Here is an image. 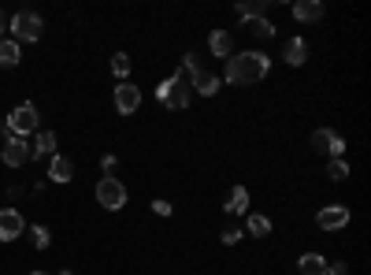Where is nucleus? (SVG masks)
<instances>
[{"mask_svg": "<svg viewBox=\"0 0 371 275\" xmlns=\"http://www.w3.org/2000/svg\"><path fill=\"white\" fill-rule=\"evenodd\" d=\"M34 160V146L27 138H8L4 141V164L8 167H22V164H30Z\"/></svg>", "mask_w": 371, "mask_h": 275, "instance_id": "obj_8", "label": "nucleus"}, {"mask_svg": "<svg viewBox=\"0 0 371 275\" xmlns=\"http://www.w3.org/2000/svg\"><path fill=\"white\" fill-rule=\"evenodd\" d=\"M30 275H45V272H30Z\"/></svg>", "mask_w": 371, "mask_h": 275, "instance_id": "obj_31", "label": "nucleus"}, {"mask_svg": "<svg viewBox=\"0 0 371 275\" xmlns=\"http://www.w3.org/2000/svg\"><path fill=\"white\" fill-rule=\"evenodd\" d=\"M208 52L219 56V59H231V56H234V38H231V30H212V34H208Z\"/></svg>", "mask_w": 371, "mask_h": 275, "instance_id": "obj_12", "label": "nucleus"}, {"mask_svg": "<svg viewBox=\"0 0 371 275\" xmlns=\"http://www.w3.org/2000/svg\"><path fill=\"white\" fill-rule=\"evenodd\" d=\"M323 275H349V265H342V260H338V265H327Z\"/></svg>", "mask_w": 371, "mask_h": 275, "instance_id": "obj_28", "label": "nucleus"}, {"mask_svg": "<svg viewBox=\"0 0 371 275\" xmlns=\"http://www.w3.org/2000/svg\"><path fill=\"white\" fill-rule=\"evenodd\" d=\"M305 59H308V41L305 38H290V41H286V64L301 67Z\"/></svg>", "mask_w": 371, "mask_h": 275, "instance_id": "obj_18", "label": "nucleus"}, {"mask_svg": "<svg viewBox=\"0 0 371 275\" xmlns=\"http://www.w3.org/2000/svg\"><path fill=\"white\" fill-rule=\"evenodd\" d=\"M271 71V59L264 52H234L231 59H226V82L231 86H253V82H260Z\"/></svg>", "mask_w": 371, "mask_h": 275, "instance_id": "obj_1", "label": "nucleus"}, {"mask_svg": "<svg viewBox=\"0 0 371 275\" xmlns=\"http://www.w3.org/2000/svg\"><path fill=\"white\" fill-rule=\"evenodd\" d=\"M97 201H101V209L119 212V209L126 205V186L119 183V178H112V175H104L101 183H97Z\"/></svg>", "mask_w": 371, "mask_h": 275, "instance_id": "obj_5", "label": "nucleus"}, {"mask_svg": "<svg viewBox=\"0 0 371 275\" xmlns=\"http://www.w3.org/2000/svg\"><path fill=\"white\" fill-rule=\"evenodd\" d=\"M49 178H52L56 186L71 183V178H75V160H71V157H59V153H56V157L49 160Z\"/></svg>", "mask_w": 371, "mask_h": 275, "instance_id": "obj_13", "label": "nucleus"}, {"mask_svg": "<svg viewBox=\"0 0 371 275\" xmlns=\"http://www.w3.org/2000/svg\"><path fill=\"white\" fill-rule=\"evenodd\" d=\"M268 4H271V0H242L234 11H238V19H242V22H253V19H268Z\"/></svg>", "mask_w": 371, "mask_h": 275, "instance_id": "obj_16", "label": "nucleus"}, {"mask_svg": "<svg viewBox=\"0 0 371 275\" xmlns=\"http://www.w3.org/2000/svg\"><path fill=\"white\" fill-rule=\"evenodd\" d=\"M22 212L19 209H0V242H15L22 238Z\"/></svg>", "mask_w": 371, "mask_h": 275, "instance_id": "obj_11", "label": "nucleus"}, {"mask_svg": "<svg viewBox=\"0 0 371 275\" xmlns=\"http://www.w3.org/2000/svg\"><path fill=\"white\" fill-rule=\"evenodd\" d=\"M30 242L38 246V249H49V242H52V238H49V227H45V223H34V227H30Z\"/></svg>", "mask_w": 371, "mask_h": 275, "instance_id": "obj_24", "label": "nucleus"}, {"mask_svg": "<svg viewBox=\"0 0 371 275\" xmlns=\"http://www.w3.org/2000/svg\"><path fill=\"white\" fill-rule=\"evenodd\" d=\"M0 34H4V15H0Z\"/></svg>", "mask_w": 371, "mask_h": 275, "instance_id": "obj_30", "label": "nucleus"}, {"mask_svg": "<svg viewBox=\"0 0 371 275\" xmlns=\"http://www.w3.org/2000/svg\"><path fill=\"white\" fill-rule=\"evenodd\" d=\"M15 138H27V134H34L38 130V108H34L30 101H22V104H15V108L8 112V123H4Z\"/></svg>", "mask_w": 371, "mask_h": 275, "instance_id": "obj_4", "label": "nucleus"}, {"mask_svg": "<svg viewBox=\"0 0 371 275\" xmlns=\"http://www.w3.org/2000/svg\"><path fill=\"white\" fill-rule=\"evenodd\" d=\"M19 59H22V45L15 41H0V67H19Z\"/></svg>", "mask_w": 371, "mask_h": 275, "instance_id": "obj_20", "label": "nucleus"}, {"mask_svg": "<svg viewBox=\"0 0 371 275\" xmlns=\"http://www.w3.org/2000/svg\"><path fill=\"white\" fill-rule=\"evenodd\" d=\"M41 30H45V19L38 15V11H19V15H11V41L15 45L38 41Z\"/></svg>", "mask_w": 371, "mask_h": 275, "instance_id": "obj_3", "label": "nucleus"}, {"mask_svg": "<svg viewBox=\"0 0 371 275\" xmlns=\"http://www.w3.org/2000/svg\"><path fill=\"white\" fill-rule=\"evenodd\" d=\"M219 238H223V246H234V242H242V231H238V227H226Z\"/></svg>", "mask_w": 371, "mask_h": 275, "instance_id": "obj_27", "label": "nucleus"}, {"mask_svg": "<svg viewBox=\"0 0 371 275\" xmlns=\"http://www.w3.org/2000/svg\"><path fill=\"white\" fill-rule=\"evenodd\" d=\"M245 231L253 234V238H268V234H271V220L260 216V212H253V216L245 220Z\"/></svg>", "mask_w": 371, "mask_h": 275, "instance_id": "obj_21", "label": "nucleus"}, {"mask_svg": "<svg viewBox=\"0 0 371 275\" xmlns=\"http://www.w3.org/2000/svg\"><path fill=\"white\" fill-rule=\"evenodd\" d=\"M245 30L253 34V38H260V41H271L275 38V27L268 19H253V22H245Z\"/></svg>", "mask_w": 371, "mask_h": 275, "instance_id": "obj_22", "label": "nucleus"}, {"mask_svg": "<svg viewBox=\"0 0 371 275\" xmlns=\"http://www.w3.org/2000/svg\"><path fill=\"white\" fill-rule=\"evenodd\" d=\"M323 11H327V8H323V0H297V4H293V19L297 22H319Z\"/></svg>", "mask_w": 371, "mask_h": 275, "instance_id": "obj_14", "label": "nucleus"}, {"mask_svg": "<svg viewBox=\"0 0 371 275\" xmlns=\"http://www.w3.org/2000/svg\"><path fill=\"white\" fill-rule=\"evenodd\" d=\"M157 101L167 104V108H175V112L189 108V101H194V90H189V82H186L182 71H175L171 78L160 82V86H157Z\"/></svg>", "mask_w": 371, "mask_h": 275, "instance_id": "obj_2", "label": "nucleus"}, {"mask_svg": "<svg viewBox=\"0 0 371 275\" xmlns=\"http://www.w3.org/2000/svg\"><path fill=\"white\" fill-rule=\"evenodd\" d=\"M101 167H104L108 175H112V171H115V157H104V160H101Z\"/></svg>", "mask_w": 371, "mask_h": 275, "instance_id": "obj_29", "label": "nucleus"}, {"mask_svg": "<svg viewBox=\"0 0 371 275\" xmlns=\"http://www.w3.org/2000/svg\"><path fill=\"white\" fill-rule=\"evenodd\" d=\"M189 90L201 93V97H215V93H219V75H212L208 67L189 71Z\"/></svg>", "mask_w": 371, "mask_h": 275, "instance_id": "obj_10", "label": "nucleus"}, {"mask_svg": "<svg viewBox=\"0 0 371 275\" xmlns=\"http://www.w3.org/2000/svg\"><path fill=\"white\" fill-rule=\"evenodd\" d=\"M319 231H342V227H349V209L345 205H327V209H319Z\"/></svg>", "mask_w": 371, "mask_h": 275, "instance_id": "obj_9", "label": "nucleus"}, {"mask_svg": "<svg viewBox=\"0 0 371 275\" xmlns=\"http://www.w3.org/2000/svg\"><path fill=\"white\" fill-rule=\"evenodd\" d=\"M223 209L231 212V216H245V212H249V190H245V186H231V194H226Z\"/></svg>", "mask_w": 371, "mask_h": 275, "instance_id": "obj_15", "label": "nucleus"}, {"mask_svg": "<svg viewBox=\"0 0 371 275\" xmlns=\"http://www.w3.org/2000/svg\"><path fill=\"white\" fill-rule=\"evenodd\" d=\"M297 272L301 275H323L327 272V257L323 253H305L301 260H297Z\"/></svg>", "mask_w": 371, "mask_h": 275, "instance_id": "obj_19", "label": "nucleus"}, {"mask_svg": "<svg viewBox=\"0 0 371 275\" xmlns=\"http://www.w3.org/2000/svg\"><path fill=\"white\" fill-rule=\"evenodd\" d=\"M152 212H157V216H171L175 205H171V201H163V197H157V201H152Z\"/></svg>", "mask_w": 371, "mask_h": 275, "instance_id": "obj_26", "label": "nucleus"}, {"mask_svg": "<svg viewBox=\"0 0 371 275\" xmlns=\"http://www.w3.org/2000/svg\"><path fill=\"white\" fill-rule=\"evenodd\" d=\"M327 178H334V183H345V178H349V164H345V160H330V164H327Z\"/></svg>", "mask_w": 371, "mask_h": 275, "instance_id": "obj_25", "label": "nucleus"}, {"mask_svg": "<svg viewBox=\"0 0 371 275\" xmlns=\"http://www.w3.org/2000/svg\"><path fill=\"white\" fill-rule=\"evenodd\" d=\"M130 67H134V64H130V56H126V52H115V56H112V75H115V78H123V82H126Z\"/></svg>", "mask_w": 371, "mask_h": 275, "instance_id": "obj_23", "label": "nucleus"}, {"mask_svg": "<svg viewBox=\"0 0 371 275\" xmlns=\"http://www.w3.org/2000/svg\"><path fill=\"white\" fill-rule=\"evenodd\" d=\"M312 149L323 153V157H330V160H342V153H345V138L338 134V130L319 127V130H312Z\"/></svg>", "mask_w": 371, "mask_h": 275, "instance_id": "obj_6", "label": "nucleus"}, {"mask_svg": "<svg viewBox=\"0 0 371 275\" xmlns=\"http://www.w3.org/2000/svg\"><path fill=\"white\" fill-rule=\"evenodd\" d=\"M45 157H56V134L52 130H38V138H34V160H45Z\"/></svg>", "mask_w": 371, "mask_h": 275, "instance_id": "obj_17", "label": "nucleus"}, {"mask_svg": "<svg viewBox=\"0 0 371 275\" xmlns=\"http://www.w3.org/2000/svg\"><path fill=\"white\" fill-rule=\"evenodd\" d=\"M141 108V90L134 82H119L115 86V112L119 115H134Z\"/></svg>", "mask_w": 371, "mask_h": 275, "instance_id": "obj_7", "label": "nucleus"}]
</instances>
